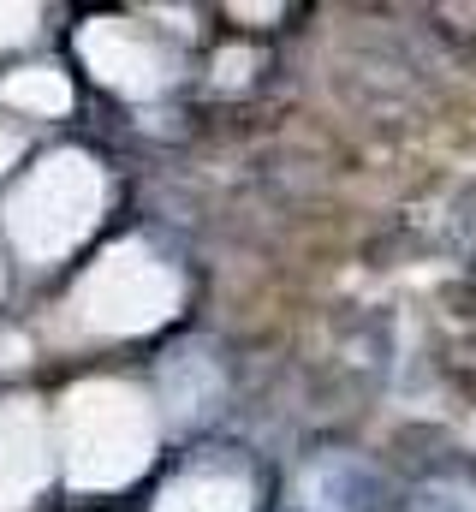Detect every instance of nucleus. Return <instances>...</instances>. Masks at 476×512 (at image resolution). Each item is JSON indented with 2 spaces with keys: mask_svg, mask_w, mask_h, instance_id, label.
<instances>
[{
  "mask_svg": "<svg viewBox=\"0 0 476 512\" xmlns=\"http://www.w3.org/2000/svg\"><path fill=\"white\" fill-rule=\"evenodd\" d=\"M60 459L72 489H125L155 459V411L125 382H78L60 405Z\"/></svg>",
  "mask_w": 476,
  "mask_h": 512,
  "instance_id": "obj_1",
  "label": "nucleus"
},
{
  "mask_svg": "<svg viewBox=\"0 0 476 512\" xmlns=\"http://www.w3.org/2000/svg\"><path fill=\"white\" fill-rule=\"evenodd\" d=\"M102 197L108 179L84 149H54L42 167H30L12 197H6V239L12 251L30 262H60L90 239V227L102 221Z\"/></svg>",
  "mask_w": 476,
  "mask_h": 512,
  "instance_id": "obj_2",
  "label": "nucleus"
},
{
  "mask_svg": "<svg viewBox=\"0 0 476 512\" xmlns=\"http://www.w3.org/2000/svg\"><path fill=\"white\" fill-rule=\"evenodd\" d=\"M72 310L96 334H149V328H161L179 310V274L149 245L131 239V245H114L78 280Z\"/></svg>",
  "mask_w": 476,
  "mask_h": 512,
  "instance_id": "obj_3",
  "label": "nucleus"
},
{
  "mask_svg": "<svg viewBox=\"0 0 476 512\" xmlns=\"http://www.w3.org/2000/svg\"><path fill=\"white\" fill-rule=\"evenodd\" d=\"M48 489V417L36 399L0 405V512H24Z\"/></svg>",
  "mask_w": 476,
  "mask_h": 512,
  "instance_id": "obj_4",
  "label": "nucleus"
},
{
  "mask_svg": "<svg viewBox=\"0 0 476 512\" xmlns=\"http://www.w3.org/2000/svg\"><path fill=\"white\" fill-rule=\"evenodd\" d=\"M78 54L90 60V72L119 90V96H155L161 90V54L131 30V24H119V18H90L84 30H78Z\"/></svg>",
  "mask_w": 476,
  "mask_h": 512,
  "instance_id": "obj_5",
  "label": "nucleus"
},
{
  "mask_svg": "<svg viewBox=\"0 0 476 512\" xmlns=\"http://www.w3.org/2000/svg\"><path fill=\"white\" fill-rule=\"evenodd\" d=\"M155 512H250V477L244 471H221V465H203V471H185L161 489Z\"/></svg>",
  "mask_w": 476,
  "mask_h": 512,
  "instance_id": "obj_6",
  "label": "nucleus"
},
{
  "mask_svg": "<svg viewBox=\"0 0 476 512\" xmlns=\"http://www.w3.org/2000/svg\"><path fill=\"white\" fill-rule=\"evenodd\" d=\"M304 507L310 512H369V471L346 459V453H328L304 471Z\"/></svg>",
  "mask_w": 476,
  "mask_h": 512,
  "instance_id": "obj_7",
  "label": "nucleus"
},
{
  "mask_svg": "<svg viewBox=\"0 0 476 512\" xmlns=\"http://www.w3.org/2000/svg\"><path fill=\"white\" fill-rule=\"evenodd\" d=\"M161 399H167V411H173L179 423H203V417L215 411V399H221L215 364L197 358V352H179V358L167 364V376H161Z\"/></svg>",
  "mask_w": 476,
  "mask_h": 512,
  "instance_id": "obj_8",
  "label": "nucleus"
},
{
  "mask_svg": "<svg viewBox=\"0 0 476 512\" xmlns=\"http://www.w3.org/2000/svg\"><path fill=\"white\" fill-rule=\"evenodd\" d=\"M0 102L6 108H18V114H66L72 108V84H66V72H54V66H24V72H12L6 84H0Z\"/></svg>",
  "mask_w": 476,
  "mask_h": 512,
  "instance_id": "obj_9",
  "label": "nucleus"
},
{
  "mask_svg": "<svg viewBox=\"0 0 476 512\" xmlns=\"http://www.w3.org/2000/svg\"><path fill=\"white\" fill-rule=\"evenodd\" d=\"M417 512H476V489H465V483H429L417 495Z\"/></svg>",
  "mask_w": 476,
  "mask_h": 512,
  "instance_id": "obj_10",
  "label": "nucleus"
},
{
  "mask_svg": "<svg viewBox=\"0 0 476 512\" xmlns=\"http://www.w3.org/2000/svg\"><path fill=\"white\" fill-rule=\"evenodd\" d=\"M36 36V6H0V48Z\"/></svg>",
  "mask_w": 476,
  "mask_h": 512,
  "instance_id": "obj_11",
  "label": "nucleus"
},
{
  "mask_svg": "<svg viewBox=\"0 0 476 512\" xmlns=\"http://www.w3.org/2000/svg\"><path fill=\"white\" fill-rule=\"evenodd\" d=\"M18 149H24V143H18V131H6V126H0V173H6L12 161H18Z\"/></svg>",
  "mask_w": 476,
  "mask_h": 512,
  "instance_id": "obj_12",
  "label": "nucleus"
}]
</instances>
